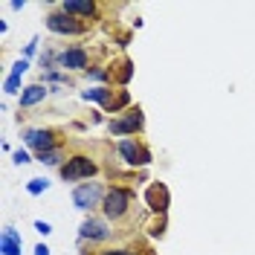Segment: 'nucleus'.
Returning a JSON list of instances; mask_svg holds the SVG:
<instances>
[{
	"instance_id": "15",
	"label": "nucleus",
	"mask_w": 255,
	"mask_h": 255,
	"mask_svg": "<svg viewBox=\"0 0 255 255\" xmlns=\"http://www.w3.org/2000/svg\"><path fill=\"white\" fill-rule=\"evenodd\" d=\"M84 99L90 102H105V105H111L113 99H111V90H105V87H96V90H84Z\"/></svg>"
},
{
	"instance_id": "2",
	"label": "nucleus",
	"mask_w": 255,
	"mask_h": 255,
	"mask_svg": "<svg viewBox=\"0 0 255 255\" xmlns=\"http://www.w3.org/2000/svg\"><path fill=\"white\" fill-rule=\"evenodd\" d=\"M47 26L52 32H61V35H79V32H84V23H79L76 17L67 15V12H55V15H49Z\"/></svg>"
},
{
	"instance_id": "18",
	"label": "nucleus",
	"mask_w": 255,
	"mask_h": 255,
	"mask_svg": "<svg viewBox=\"0 0 255 255\" xmlns=\"http://www.w3.org/2000/svg\"><path fill=\"white\" fill-rule=\"evenodd\" d=\"M35 229H38L41 235H49V232H52V226H49V223H44V221H38V223H35Z\"/></svg>"
},
{
	"instance_id": "14",
	"label": "nucleus",
	"mask_w": 255,
	"mask_h": 255,
	"mask_svg": "<svg viewBox=\"0 0 255 255\" xmlns=\"http://www.w3.org/2000/svg\"><path fill=\"white\" fill-rule=\"evenodd\" d=\"M26 67H29L26 61H17L15 67H12V76L6 79V93H17V87H20V76L26 73Z\"/></svg>"
},
{
	"instance_id": "16",
	"label": "nucleus",
	"mask_w": 255,
	"mask_h": 255,
	"mask_svg": "<svg viewBox=\"0 0 255 255\" xmlns=\"http://www.w3.org/2000/svg\"><path fill=\"white\" fill-rule=\"evenodd\" d=\"M38 159L47 162V165H55V162L61 159V154H58V151H44V154H38Z\"/></svg>"
},
{
	"instance_id": "21",
	"label": "nucleus",
	"mask_w": 255,
	"mask_h": 255,
	"mask_svg": "<svg viewBox=\"0 0 255 255\" xmlns=\"http://www.w3.org/2000/svg\"><path fill=\"white\" fill-rule=\"evenodd\" d=\"M35 255H49V250H47V247H44V244H41V247L35 250Z\"/></svg>"
},
{
	"instance_id": "4",
	"label": "nucleus",
	"mask_w": 255,
	"mask_h": 255,
	"mask_svg": "<svg viewBox=\"0 0 255 255\" xmlns=\"http://www.w3.org/2000/svg\"><path fill=\"white\" fill-rule=\"evenodd\" d=\"M99 197H102V186L99 183H84L79 189L73 191V203L79 209H90L99 203Z\"/></svg>"
},
{
	"instance_id": "9",
	"label": "nucleus",
	"mask_w": 255,
	"mask_h": 255,
	"mask_svg": "<svg viewBox=\"0 0 255 255\" xmlns=\"http://www.w3.org/2000/svg\"><path fill=\"white\" fill-rule=\"evenodd\" d=\"M61 12H67V15H96V3H87V0H64Z\"/></svg>"
},
{
	"instance_id": "13",
	"label": "nucleus",
	"mask_w": 255,
	"mask_h": 255,
	"mask_svg": "<svg viewBox=\"0 0 255 255\" xmlns=\"http://www.w3.org/2000/svg\"><path fill=\"white\" fill-rule=\"evenodd\" d=\"M44 96H47V90H44L41 84H32V87H26V90L20 93V108H32V105H38Z\"/></svg>"
},
{
	"instance_id": "7",
	"label": "nucleus",
	"mask_w": 255,
	"mask_h": 255,
	"mask_svg": "<svg viewBox=\"0 0 255 255\" xmlns=\"http://www.w3.org/2000/svg\"><path fill=\"white\" fill-rule=\"evenodd\" d=\"M58 61H61L67 70H81V67H87V52H84V49H79V47L64 49Z\"/></svg>"
},
{
	"instance_id": "1",
	"label": "nucleus",
	"mask_w": 255,
	"mask_h": 255,
	"mask_svg": "<svg viewBox=\"0 0 255 255\" xmlns=\"http://www.w3.org/2000/svg\"><path fill=\"white\" fill-rule=\"evenodd\" d=\"M96 174V162L87 157H73L67 159V165L61 168L64 180H81V177H93Z\"/></svg>"
},
{
	"instance_id": "3",
	"label": "nucleus",
	"mask_w": 255,
	"mask_h": 255,
	"mask_svg": "<svg viewBox=\"0 0 255 255\" xmlns=\"http://www.w3.org/2000/svg\"><path fill=\"white\" fill-rule=\"evenodd\" d=\"M128 203H130V197H128V191H122V189H111L108 194H105V215L108 218H122L128 212Z\"/></svg>"
},
{
	"instance_id": "17",
	"label": "nucleus",
	"mask_w": 255,
	"mask_h": 255,
	"mask_svg": "<svg viewBox=\"0 0 255 255\" xmlns=\"http://www.w3.org/2000/svg\"><path fill=\"white\" fill-rule=\"evenodd\" d=\"M47 180H29V194H41V191H47Z\"/></svg>"
},
{
	"instance_id": "19",
	"label": "nucleus",
	"mask_w": 255,
	"mask_h": 255,
	"mask_svg": "<svg viewBox=\"0 0 255 255\" xmlns=\"http://www.w3.org/2000/svg\"><path fill=\"white\" fill-rule=\"evenodd\" d=\"M15 162H17V165H20V162H29V157H26L23 151H17V154H15Z\"/></svg>"
},
{
	"instance_id": "8",
	"label": "nucleus",
	"mask_w": 255,
	"mask_h": 255,
	"mask_svg": "<svg viewBox=\"0 0 255 255\" xmlns=\"http://www.w3.org/2000/svg\"><path fill=\"white\" fill-rule=\"evenodd\" d=\"M81 235H84V238H93V241H105V238H111V229L102 221H93V218H90V221L81 223Z\"/></svg>"
},
{
	"instance_id": "10",
	"label": "nucleus",
	"mask_w": 255,
	"mask_h": 255,
	"mask_svg": "<svg viewBox=\"0 0 255 255\" xmlns=\"http://www.w3.org/2000/svg\"><path fill=\"white\" fill-rule=\"evenodd\" d=\"M139 125H142V116H139V111H136V113H130L128 119L111 122V133H133Z\"/></svg>"
},
{
	"instance_id": "6",
	"label": "nucleus",
	"mask_w": 255,
	"mask_h": 255,
	"mask_svg": "<svg viewBox=\"0 0 255 255\" xmlns=\"http://www.w3.org/2000/svg\"><path fill=\"white\" fill-rule=\"evenodd\" d=\"M26 145L29 148H38V154H44V151H52V133L49 130H26Z\"/></svg>"
},
{
	"instance_id": "20",
	"label": "nucleus",
	"mask_w": 255,
	"mask_h": 255,
	"mask_svg": "<svg viewBox=\"0 0 255 255\" xmlns=\"http://www.w3.org/2000/svg\"><path fill=\"white\" fill-rule=\"evenodd\" d=\"M105 255H133V253H128V250H111V253H105Z\"/></svg>"
},
{
	"instance_id": "11",
	"label": "nucleus",
	"mask_w": 255,
	"mask_h": 255,
	"mask_svg": "<svg viewBox=\"0 0 255 255\" xmlns=\"http://www.w3.org/2000/svg\"><path fill=\"white\" fill-rule=\"evenodd\" d=\"M145 197H148V206L154 209V212H162V209L168 206V191L162 189V186H151Z\"/></svg>"
},
{
	"instance_id": "5",
	"label": "nucleus",
	"mask_w": 255,
	"mask_h": 255,
	"mask_svg": "<svg viewBox=\"0 0 255 255\" xmlns=\"http://www.w3.org/2000/svg\"><path fill=\"white\" fill-rule=\"evenodd\" d=\"M119 154H122V157H125V162H130V165H145V162H151V154H148L145 148H139L133 139L119 142Z\"/></svg>"
},
{
	"instance_id": "12",
	"label": "nucleus",
	"mask_w": 255,
	"mask_h": 255,
	"mask_svg": "<svg viewBox=\"0 0 255 255\" xmlns=\"http://www.w3.org/2000/svg\"><path fill=\"white\" fill-rule=\"evenodd\" d=\"M3 255H20V235L15 229H3V241H0Z\"/></svg>"
}]
</instances>
